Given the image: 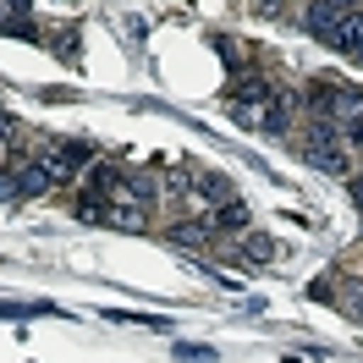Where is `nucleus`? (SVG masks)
Instances as JSON below:
<instances>
[{
    "label": "nucleus",
    "mask_w": 363,
    "mask_h": 363,
    "mask_svg": "<svg viewBox=\"0 0 363 363\" xmlns=\"http://www.w3.org/2000/svg\"><path fill=\"white\" fill-rule=\"evenodd\" d=\"M303 160H308L314 171H330V177H347V171H352V160H347V143H341V127H330V121H314V127H308Z\"/></svg>",
    "instance_id": "nucleus-1"
},
{
    "label": "nucleus",
    "mask_w": 363,
    "mask_h": 363,
    "mask_svg": "<svg viewBox=\"0 0 363 363\" xmlns=\"http://www.w3.org/2000/svg\"><path fill=\"white\" fill-rule=\"evenodd\" d=\"M281 127H286V99L275 94L270 105H264V133H281Z\"/></svg>",
    "instance_id": "nucleus-13"
},
{
    "label": "nucleus",
    "mask_w": 363,
    "mask_h": 363,
    "mask_svg": "<svg viewBox=\"0 0 363 363\" xmlns=\"http://www.w3.org/2000/svg\"><path fill=\"white\" fill-rule=\"evenodd\" d=\"M341 143H347V149H363V116H358V121H347V127H341Z\"/></svg>",
    "instance_id": "nucleus-16"
},
{
    "label": "nucleus",
    "mask_w": 363,
    "mask_h": 363,
    "mask_svg": "<svg viewBox=\"0 0 363 363\" xmlns=\"http://www.w3.org/2000/svg\"><path fill=\"white\" fill-rule=\"evenodd\" d=\"M275 237H264V231H242V259H248V264H270L275 259Z\"/></svg>",
    "instance_id": "nucleus-9"
},
{
    "label": "nucleus",
    "mask_w": 363,
    "mask_h": 363,
    "mask_svg": "<svg viewBox=\"0 0 363 363\" xmlns=\"http://www.w3.org/2000/svg\"><path fill=\"white\" fill-rule=\"evenodd\" d=\"M111 187H116V171H105V165H99V171L89 177V193H99V199H105Z\"/></svg>",
    "instance_id": "nucleus-15"
},
{
    "label": "nucleus",
    "mask_w": 363,
    "mask_h": 363,
    "mask_svg": "<svg viewBox=\"0 0 363 363\" xmlns=\"http://www.w3.org/2000/svg\"><path fill=\"white\" fill-rule=\"evenodd\" d=\"M127 199H138V204H155V199H160V177H155V171H138V177H127Z\"/></svg>",
    "instance_id": "nucleus-11"
},
{
    "label": "nucleus",
    "mask_w": 363,
    "mask_h": 363,
    "mask_svg": "<svg viewBox=\"0 0 363 363\" xmlns=\"http://www.w3.org/2000/svg\"><path fill=\"white\" fill-rule=\"evenodd\" d=\"M209 226L220 231V237H242V231H248V209L237 204V199H231V204H215L209 209Z\"/></svg>",
    "instance_id": "nucleus-7"
},
{
    "label": "nucleus",
    "mask_w": 363,
    "mask_h": 363,
    "mask_svg": "<svg viewBox=\"0 0 363 363\" xmlns=\"http://www.w3.org/2000/svg\"><path fill=\"white\" fill-rule=\"evenodd\" d=\"M308 111H314V121H330L336 116V83H308Z\"/></svg>",
    "instance_id": "nucleus-10"
},
{
    "label": "nucleus",
    "mask_w": 363,
    "mask_h": 363,
    "mask_svg": "<svg viewBox=\"0 0 363 363\" xmlns=\"http://www.w3.org/2000/svg\"><path fill=\"white\" fill-rule=\"evenodd\" d=\"M303 28H308L314 39H325V45H330V39H336V28H341V11H330L325 0H314V6L303 11Z\"/></svg>",
    "instance_id": "nucleus-6"
},
{
    "label": "nucleus",
    "mask_w": 363,
    "mask_h": 363,
    "mask_svg": "<svg viewBox=\"0 0 363 363\" xmlns=\"http://www.w3.org/2000/svg\"><path fill=\"white\" fill-rule=\"evenodd\" d=\"M0 28H6V17H0Z\"/></svg>",
    "instance_id": "nucleus-22"
},
{
    "label": "nucleus",
    "mask_w": 363,
    "mask_h": 363,
    "mask_svg": "<svg viewBox=\"0 0 363 363\" xmlns=\"http://www.w3.org/2000/svg\"><path fill=\"white\" fill-rule=\"evenodd\" d=\"M61 61H72V67H77V33H61Z\"/></svg>",
    "instance_id": "nucleus-17"
},
{
    "label": "nucleus",
    "mask_w": 363,
    "mask_h": 363,
    "mask_svg": "<svg viewBox=\"0 0 363 363\" xmlns=\"http://www.w3.org/2000/svg\"><path fill=\"white\" fill-rule=\"evenodd\" d=\"M0 143H11V116L0 111Z\"/></svg>",
    "instance_id": "nucleus-20"
},
{
    "label": "nucleus",
    "mask_w": 363,
    "mask_h": 363,
    "mask_svg": "<svg viewBox=\"0 0 363 363\" xmlns=\"http://www.w3.org/2000/svg\"><path fill=\"white\" fill-rule=\"evenodd\" d=\"M325 6H330V11H341V17H352V11H358V0H325Z\"/></svg>",
    "instance_id": "nucleus-18"
},
{
    "label": "nucleus",
    "mask_w": 363,
    "mask_h": 363,
    "mask_svg": "<svg viewBox=\"0 0 363 363\" xmlns=\"http://www.w3.org/2000/svg\"><path fill=\"white\" fill-rule=\"evenodd\" d=\"M330 45L341 50V55H352V61H363V11H352V17H341L336 39Z\"/></svg>",
    "instance_id": "nucleus-8"
},
{
    "label": "nucleus",
    "mask_w": 363,
    "mask_h": 363,
    "mask_svg": "<svg viewBox=\"0 0 363 363\" xmlns=\"http://www.w3.org/2000/svg\"><path fill=\"white\" fill-rule=\"evenodd\" d=\"M215 50H220V61H226L231 72H248V45H237V39H220Z\"/></svg>",
    "instance_id": "nucleus-12"
},
{
    "label": "nucleus",
    "mask_w": 363,
    "mask_h": 363,
    "mask_svg": "<svg viewBox=\"0 0 363 363\" xmlns=\"http://www.w3.org/2000/svg\"><path fill=\"white\" fill-rule=\"evenodd\" d=\"M28 11H33L28 0H11V6H6V17H23V23H28Z\"/></svg>",
    "instance_id": "nucleus-19"
},
{
    "label": "nucleus",
    "mask_w": 363,
    "mask_h": 363,
    "mask_svg": "<svg viewBox=\"0 0 363 363\" xmlns=\"http://www.w3.org/2000/svg\"><path fill=\"white\" fill-rule=\"evenodd\" d=\"M275 89H270V77H259V72H242L237 83H231V105H270Z\"/></svg>",
    "instance_id": "nucleus-5"
},
{
    "label": "nucleus",
    "mask_w": 363,
    "mask_h": 363,
    "mask_svg": "<svg viewBox=\"0 0 363 363\" xmlns=\"http://www.w3.org/2000/svg\"><path fill=\"white\" fill-rule=\"evenodd\" d=\"M341 308H347V319H363V286H347V292H341Z\"/></svg>",
    "instance_id": "nucleus-14"
},
{
    "label": "nucleus",
    "mask_w": 363,
    "mask_h": 363,
    "mask_svg": "<svg viewBox=\"0 0 363 363\" xmlns=\"http://www.w3.org/2000/svg\"><path fill=\"white\" fill-rule=\"evenodd\" d=\"M105 226H116V231H143V226H149V215H143L138 199H111V204H105Z\"/></svg>",
    "instance_id": "nucleus-4"
},
{
    "label": "nucleus",
    "mask_w": 363,
    "mask_h": 363,
    "mask_svg": "<svg viewBox=\"0 0 363 363\" xmlns=\"http://www.w3.org/2000/svg\"><path fill=\"white\" fill-rule=\"evenodd\" d=\"M89 155H94V149L83 143V138H55V143H45L39 165H45V171H50V182L61 187V182H72L77 171H83V165H89Z\"/></svg>",
    "instance_id": "nucleus-2"
},
{
    "label": "nucleus",
    "mask_w": 363,
    "mask_h": 363,
    "mask_svg": "<svg viewBox=\"0 0 363 363\" xmlns=\"http://www.w3.org/2000/svg\"><path fill=\"white\" fill-rule=\"evenodd\" d=\"M55 182H50V171L39 165V160H28L23 171H17V182L6 187V199H39V193H50Z\"/></svg>",
    "instance_id": "nucleus-3"
},
{
    "label": "nucleus",
    "mask_w": 363,
    "mask_h": 363,
    "mask_svg": "<svg viewBox=\"0 0 363 363\" xmlns=\"http://www.w3.org/2000/svg\"><path fill=\"white\" fill-rule=\"evenodd\" d=\"M352 204L363 209V177H352Z\"/></svg>",
    "instance_id": "nucleus-21"
}]
</instances>
